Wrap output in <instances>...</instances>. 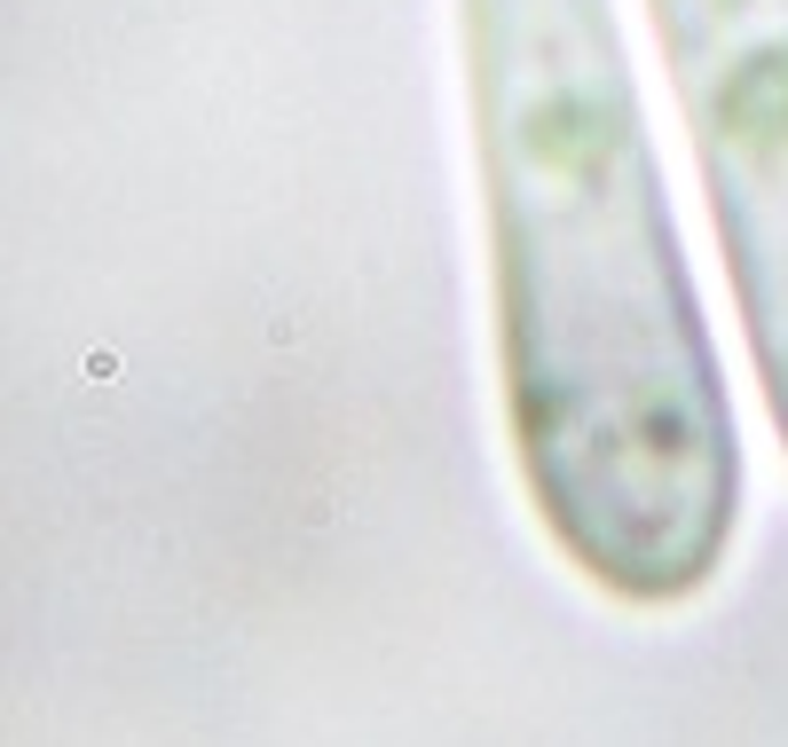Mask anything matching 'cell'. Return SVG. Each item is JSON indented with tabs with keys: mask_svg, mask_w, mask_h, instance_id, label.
Segmentation results:
<instances>
[{
	"mask_svg": "<svg viewBox=\"0 0 788 747\" xmlns=\"http://www.w3.org/2000/svg\"><path fill=\"white\" fill-rule=\"evenodd\" d=\"M749 378L788 449V0H647Z\"/></svg>",
	"mask_w": 788,
	"mask_h": 747,
	"instance_id": "cell-2",
	"label": "cell"
},
{
	"mask_svg": "<svg viewBox=\"0 0 788 747\" xmlns=\"http://www.w3.org/2000/svg\"><path fill=\"white\" fill-rule=\"evenodd\" d=\"M489 354L537 527L615 606L734 559L741 433L615 0H450Z\"/></svg>",
	"mask_w": 788,
	"mask_h": 747,
	"instance_id": "cell-1",
	"label": "cell"
}]
</instances>
